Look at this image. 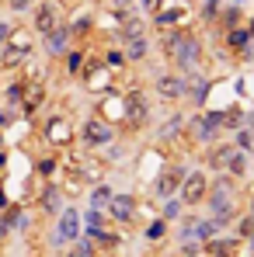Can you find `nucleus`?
<instances>
[{"mask_svg":"<svg viewBox=\"0 0 254 257\" xmlns=\"http://www.w3.org/2000/svg\"><path fill=\"white\" fill-rule=\"evenodd\" d=\"M164 52L167 59L181 70V73H192L199 63H202V39L185 32V28H167L164 35Z\"/></svg>","mask_w":254,"mask_h":257,"instance_id":"nucleus-1","label":"nucleus"},{"mask_svg":"<svg viewBox=\"0 0 254 257\" xmlns=\"http://www.w3.org/2000/svg\"><path fill=\"white\" fill-rule=\"evenodd\" d=\"M206 205H209V215L219 219L223 226L237 222V181H233L230 174L212 177L209 191H206Z\"/></svg>","mask_w":254,"mask_h":257,"instance_id":"nucleus-2","label":"nucleus"},{"mask_svg":"<svg viewBox=\"0 0 254 257\" xmlns=\"http://www.w3.org/2000/svg\"><path fill=\"white\" fill-rule=\"evenodd\" d=\"M206 191H209V177H206V171H188L185 181H181V188H178V198H181L185 209H195V205L206 202Z\"/></svg>","mask_w":254,"mask_h":257,"instance_id":"nucleus-3","label":"nucleus"},{"mask_svg":"<svg viewBox=\"0 0 254 257\" xmlns=\"http://www.w3.org/2000/svg\"><path fill=\"white\" fill-rule=\"evenodd\" d=\"M80 236V212L77 209H63L59 212V222H56V233H52V243L66 247Z\"/></svg>","mask_w":254,"mask_h":257,"instance_id":"nucleus-4","label":"nucleus"},{"mask_svg":"<svg viewBox=\"0 0 254 257\" xmlns=\"http://www.w3.org/2000/svg\"><path fill=\"white\" fill-rule=\"evenodd\" d=\"M192 132H195L199 143H216V136L223 132V111H202V115H195Z\"/></svg>","mask_w":254,"mask_h":257,"instance_id":"nucleus-5","label":"nucleus"},{"mask_svg":"<svg viewBox=\"0 0 254 257\" xmlns=\"http://www.w3.org/2000/svg\"><path fill=\"white\" fill-rule=\"evenodd\" d=\"M157 94L164 101H181L188 97V73H160L157 77Z\"/></svg>","mask_w":254,"mask_h":257,"instance_id":"nucleus-6","label":"nucleus"},{"mask_svg":"<svg viewBox=\"0 0 254 257\" xmlns=\"http://www.w3.org/2000/svg\"><path fill=\"white\" fill-rule=\"evenodd\" d=\"M240 247H244V240H240L237 233H233V236H219V233H216L212 240L202 243V254L206 257H233Z\"/></svg>","mask_w":254,"mask_h":257,"instance_id":"nucleus-7","label":"nucleus"},{"mask_svg":"<svg viewBox=\"0 0 254 257\" xmlns=\"http://www.w3.org/2000/svg\"><path fill=\"white\" fill-rule=\"evenodd\" d=\"M112 125L108 122H101V118H87L84 128H80V139H84L87 146H108L112 143Z\"/></svg>","mask_w":254,"mask_h":257,"instance_id":"nucleus-8","label":"nucleus"},{"mask_svg":"<svg viewBox=\"0 0 254 257\" xmlns=\"http://www.w3.org/2000/svg\"><path fill=\"white\" fill-rule=\"evenodd\" d=\"M181 181H185V167H167V171L157 177V184H153L157 198H174L178 188H181Z\"/></svg>","mask_w":254,"mask_h":257,"instance_id":"nucleus-9","label":"nucleus"},{"mask_svg":"<svg viewBox=\"0 0 254 257\" xmlns=\"http://www.w3.org/2000/svg\"><path fill=\"white\" fill-rule=\"evenodd\" d=\"M108 215H112L115 222H129V219L136 215V198H132V195H112Z\"/></svg>","mask_w":254,"mask_h":257,"instance_id":"nucleus-10","label":"nucleus"},{"mask_svg":"<svg viewBox=\"0 0 254 257\" xmlns=\"http://www.w3.org/2000/svg\"><path fill=\"white\" fill-rule=\"evenodd\" d=\"M56 25H59V14H56V4H52V0H45V4H39V7H35V32H52V28H56Z\"/></svg>","mask_w":254,"mask_h":257,"instance_id":"nucleus-11","label":"nucleus"},{"mask_svg":"<svg viewBox=\"0 0 254 257\" xmlns=\"http://www.w3.org/2000/svg\"><path fill=\"white\" fill-rule=\"evenodd\" d=\"M70 28L66 25H56L52 32H45V52L49 56H59V52H66V42H70Z\"/></svg>","mask_w":254,"mask_h":257,"instance_id":"nucleus-12","label":"nucleus"},{"mask_svg":"<svg viewBox=\"0 0 254 257\" xmlns=\"http://www.w3.org/2000/svg\"><path fill=\"white\" fill-rule=\"evenodd\" d=\"M7 42H11V49L4 52V63H7V66H18L21 59H28V52H32V42H28V39H21V35H14V32H11V39H7Z\"/></svg>","mask_w":254,"mask_h":257,"instance_id":"nucleus-13","label":"nucleus"},{"mask_svg":"<svg viewBox=\"0 0 254 257\" xmlns=\"http://www.w3.org/2000/svg\"><path fill=\"white\" fill-rule=\"evenodd\" d=\"M247 167H251V157H247L244 150H237V146H233V153H230V160H226V167H223V174H230L233 181H244V174H247Z\"/></svg>","mask_w":254,"mask_h":257,"instance_id":"nucleus-14","label":"nucleus"},{"mask_svg":"<svg viewBox=\"0 0 254 257\" xmlns=\"http://www.w3.org/2000/svg\"><path fill=\"white\" fill-rule=\"evenodd\" d=\"M146 52H150V42H146V35H136V39H126V63H143L146 59Z\"/></svg>","mask_w":254,"mask_h":257,"instance_id":"nucleus-15","label":"nucleus"},{"mask_svg":"<svg viewBox=\"0 0 254 257\" xmlns=\"http://www.w3.org/2000/svg\"><path fill=\"white\" fill-rule=\"evenodd\" d=\"M153 18H157V25H160V28H171V25L185 21V4H181V7H167V4H164Z\"/></svg>","mask_w":254,"mask_h":257,"instance_id":"nucleus-16","label":"nucleus"},{"mask_svg":"<svg viewBox=\"0 0 254 257\" xmlns=\"http://www.w3.org/2000/svg\"><path fill=\"white\" fill-rule=\"evenodd\" d=\"M226 42H230L233 52H240V49H247V42H251V32H247V28H240V25H233V28H230V35H226Z\"/></svg>","mask_w":254,"mask_h":257,"instance_id":"nucleus-17","label":"nucleus"},{"mask_svg":"<svg viewBox=\"0 0 254 257\" xmlns=\"http://www.w3.org/2000/svg\"><path fill=\"white\" fill-rule=\"evenodd\" d=\"M230 153H233V143H223L219 150H212V153H209V164H212V171H219V174H223V167H226V160H230Z\"/></svg>","mask_w":254,"mask_h":257,"instance_id":"nucleus-18","label":"nucleus"},{"mask_svg":"<svg viewBox=\"0 0 254 257\" xmlns=\"http://www.w3.org/2000/svg\"><path fill=\"white\" fill-rule=\"evenodd\" d=\"M112 195H115V191H112L108 184H98V188L91 191V209H108V202H112Z\"/></svg>","mask_w":254,"mask_h":257,"instance_id":"nucleus-19","label":"nucleus"},{"mask_svg":"<svg viewBox=\"0 0 254 257\" xmlns=\"http://www.w3.org/2000/svg\"><path fill=\"white\" fill-rule=\"evenodd\" d=\"M129 115H132V122H143L146 118V101L136 94V97H129Z\"/></svg>","mask_w":254,"mask_h":257,"instance_id":"nucleus-20","label":"nucleus"},{"mask_svg":"<svg viewBox=\"0 0 254 257\" xmlns=\"http://www.w3.org/2000/svg\"><path fill=\"white\" fill-rule=\"evenodd\" d=\"M73 243H77V247L70 250V257H94V243H91V236H87V240H80V236H77Z\"/></svg>","mask_w":254,"mask_h":257,"instance_id":"nucleus-21","label":"nucleus"},{"mask_svg":"<svg viewBox=\"0 0 254 257\" xmlns=\"http://www.w3.org/2000/svg\"><path fill=\"white\" fill-rule=\"evenodd\" d=\"M167 233V219H153L150 226H146V240H160Z\"/></svg>","mask_w":254,"mask_h":257,"instance_id":"nucleus-22","label":"nucleus"},{"mask_svg":"<svg viewBox=\"0 0 254 257\" xmlns=\"http://www.w3.org/2000/svg\"><path fill=\"white\" fill-rule=\"evenodd\" d=\"M164 202H167V205H164V219H178V215H181V209H185V205H181V198H178V195H174V198H164Z\"/></svg>","mask_w":254,"mask_h":257,"instance_id":"nucleus-23","label":"nucleus"},{"mask_svg":"<svg viewBox=\"0 0 254 257\" xmlns=\"http://www.w3.org/2000/svg\"><path fill=\"white\" fill-rule=\"evenodd\" d=\"M219 11H223V4H219V0H206V7H202V21H216V18H219Z\"/></svg>","mask_w":254,"mask_h":257,"instance_id":"nucleus-24","label":"nucleus"},{"mask_svg":"<svg viewBox=\"0 0 254 257\" xmlns=\"http://www.w3.org/2000/svg\"><path fill=\"white\" fill-rule=\"evenodd\" d=\"M181 257H202V243L199 240H181Z\"/></svg>","mask_w":254,"mask_h":257,"instance_id":"nucleus-25","label":"nucleus"},{"mask_svg":"<svg viewBox=\"0 0 254 257\" xmlns=\"http://www.w3.org/2000/svg\"><path fill=\"white\" fill-rule=\"evenodd\" d=\"M42 205L49 209V212H56V209H59V191H56V188H49V191L42 195Z\"/></svg>","mask_w":254,"mask_h":257,"instance_id":"nucleus-26","label":"nucleus"},{"mask_svg":"<svg viewBox=\"0 0 254 257\" xmlns=\"http://www.w3.org/2000/svg\"><path fill=\"white\" fill-rule=\"evenodd\" d=\"M80 66H84V56L80 52H66V70L70 73H80Z\"/></svg>","mask_w":254,"mask_h":257,"instance_id":"nucleus-27","label":"nucleus"},{"mask_svg":"<svg viewBox=\"0 0 254 257\" xmlns=\"http://www.w3.org/2000/svg\"><path fill=\"white\" fill-rule=\"evenodd\" d=\"M160 7H164V0H139V11L143 14H157Z\"/></svg>","mask_w":254,"mask_h":257,"instance_id":"nucleus-28","label":"nucleus"},{"mask_svg":"<svg viewBox=\"0 0 254 257\" xmlns=\"http://www.w3.org/2000/svg\"><path fill=\"white\" fill-rule=\"evenodd\" d=\"M87 80H91V90H98V84H105V66H101V70H98V66H94V70H91V77H87Z\"/></svg>","mask_w":254,"mask_h":257,"instance_id":"nucleus-29","label":"nucleus"},{"mask_svg":"<svg viewBox=\"0 0 254 257\" xmlns=\"http://www.w3.org/2000/svg\"><path fill=\"white\" fill-rule=\"evenodd\" d=\"M122 63H126L122 52H108V56H105V66H122Z\"/></svg>","mask_w":254,"mask_h":257,"instance_id":"nucleus-30","label":"nucleus"},{"mask_svg":"<svg viewBox=\"0 0 254 257\" xmlns=\"http://www.w3.org/2000/svg\"><path fill=\"white\" fill-rule=\"evenodd\" d=\"M7 7H11V11H28L32 0H7Z\"/></svg>","mask_w":254,"mask_h":257,"instance_id":"nucleus-31","label":"nucleus"},{"mask_svg":"<svg viewBox=\"0 0 254 257\" xmlns=\"http://www.w3.org/2000/svg\"><path fill=\"white\" fill-rule=\"evenodd\" d=\"M21 87H25V84H11V90H7V97H11V101H21V94H25Z\"/></svg>","mask_w":254,"mask_h":257,"instance_id":"nucleus-32","label":"nucleus"},{"mask_svg":"<svg viewBox=\"0 0 254 257\" xmlns=\"http://www.w3.org/2000/svg\"><path fill=\"white\" fill-rule=\"evenodd\" d=\"M7 39H11V25H7V21H0V45L7 42Z\"/></svg>","mask_w":254,"mask_h":257,"instance_id":"nucleus-33","label":"nucleus"},{"mask_svg":"<svg viewBox=\"0 0 254 257\" xmlns=\"http://www.w3.org/2000/svg\"><path fill=\"white\" fill-rule=\"evenodd\" d=\"M132 4H136V0H112V7H115V11H129Z\"/></svg>","mask_w":254,"mask_h":257,"instance_id":"nucleus-34","label":"nucleus"},{"mask_svg":"<svg viewBox=\"0 0 254 257\" xmlns=\"http://www.w3.org/2000/svg\"><path fill=\"white\" fill-rule=\"evenodd\" d=\"M39 171H42V174H52V171H56V164H52V160H42V164H39Z\"/></svg>","mask_w":254,"mask_h":257,"instance_id":"nucleus-35","label":"nucleus"},{"mask_svg":"<svg viewBox=\"0 0 254 257\" xmlns=\"http://www.w3.org/2000/svg\"><path fill=\"white\" fill-rule=\"evenodd\" d=\"M244 243H247V250H251V254H254V233H251V236H247V240H244Z\"/></svg>","mask_w":254,"mask_h":257,"instance_id":"nucleus-36","label":"nucleus"},{"mask_svg":"<svg viewBox=\"0 0 254 257\" xmlns=\"http://www.w3.org/2000/svg\"><path fill=\"white\" fill-rule=\"evenodd\" d=\"M247 215H254V198H251V205H247Z\"/></svg>","mask_w":254,"mask_h":257,"instance_id":"nucleus-37","label":"nucleus"},{"mask_svg":"<svg viewBox=\"0 0 254 257\" xmlns=\"http://www.w3.org/2000/svg\"><path fill=\"white\" fill-rule=\"evenodd\" d=\"M233 4H244V0H233Z\"/></svg>","mask_w":254,"mask_h":257,"instance_id":"nucleus-38","label":"nucleus"}]
</instances>
